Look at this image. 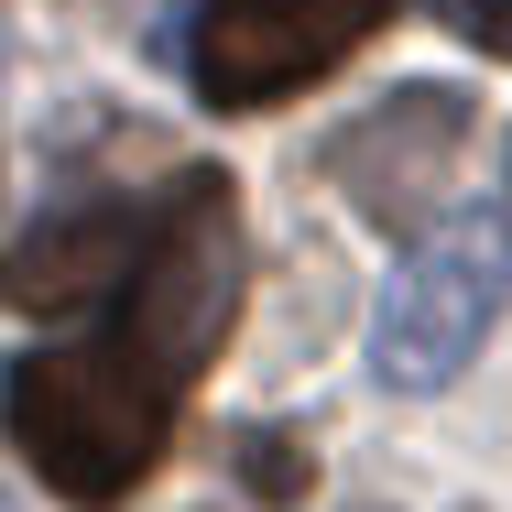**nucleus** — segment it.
I'll list each match as a JSON object with an SVG mask.
<instances>
[{"label":"nucleus","mask_w":512,"mask_h":512,"mask_svg":"<svg viewBox=\"0 0 512 512\" xmlns=\"http://www.w3.org/2000/svg\"><path fill=\"white\" fill-rule=\"evenodd\" d=\"M175 404H186V393H175L131 338H88V349H33V360H11V447L33 458L44 491H66L77 512L142 491V469L164 458Z\"/></svg>","instance_id":"nucleus-1"},{"label":"nucleus","mask_w":512,"mask_h":512,"mask_svg":"<svg viewBox=\"0 0 512 512\" xmlns=\"http://www.w3.org/2000/svg\"><path fill=\"white\" fill-rule=\"evenodd\" d=\"M240 295H251V229H240V186L197 164L175 197L153 207V251H142V273L120 284V338L186 393L207 360L229 349V327H240Z\"/></svg>","instance_id":"nucleus-2"},{"label":"nucleus","mask_w":512,"mask_h":512,"mask_svg":"<svg viewBox=\"0 0 512 512\" xmlns=\"http://www.w3.org/2000/svg\"><path fill=\"white\" fill-rule=\"evenodd\" d=\"M512 306V218L502 207H458L404 251V273L382 284L371 316V371L393 393H436L480 360V338Z\"/></svg>","instance_id":"nucleus-3"},{"label":"nucleus","mask_w":512,"mask_h":512,"mask_svg":"<svg viewBox=\"0 0 512 512\" xmlns=\"http://www.w3.org/2000/svg\"><path fill=\"white\" fill-rule=\"evenodd\" d=\"M382 22H393V0H207L197 11V99L207 109H273L295 88H316Z\"/></svg>","instance_id":"nucleus-4"},{"label":"nucleus","mask_w":512,"mask_h":512,"mask_svg":"<svg viewBox=\"0 0 512 512\" xmlns=\"http://www.w3.org/2000/svg\"><path fill=\"white\" fill-rule=\"evenodd\" d=\"M458 142H469V99H458V88H393L382 109H360V120L327 142V175L371 207V218L404 229L414 207L436 197V175L458 164Z\"/></svg>","instance_id":"nucleus-5"},{"label":"nucleus","mask_w":512,"mask_h":512,"mask_svg":"<svg viewBox=\"0 0 512 512\" xmlns=\"http://www.w3.org/2000/svg\"><path fill=\"white\" fill-rule=\"evenodd\" d=\"M142 251H153V218L120 197H88V207H55V218H33L22 240H11V306L22 316H66L109 295V284H131L142 273Z\"/></svg>","instance_id":"nucleus-6"},{"label":"nucleus","mask_w":512,"mask_h":512,"mask_svg":"<svg viewBox=\"0 0 512 512\" xmlns=\"http://www.w3.org/2000/svg\"><path fill=\"white\" fill-rule=\"evenodd\" d=\"M240 480H251V491H273V502H295L316 469H306V447H295V436H251V447H240Z\"/></svg>","instance_id":"nucleus-7"},{"label":"nucleus","mask_w":512,"mask_h":512,"mask_svg":"<svg viewBox=\"0 0 512 512\" xmlns=\"http://www.w3.org/2000/svg\"><path fill=\"white\" fill-rule=\"evenodd\" d=\"M436 11H447L480 55H512V0H436Z\"/></svg>","instance_id":"nucleus-8"}]
</instances>
